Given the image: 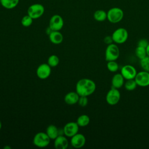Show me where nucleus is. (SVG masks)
Segmentation results:
<instances>
[{"label": "nucleus", "mask_w": 149, "mask_h": 149, "mask_svg": "<svg viewBox=\"0 0 149 149\" xmlns=\"http://www.w3.org/2000/svg\"><path fill=\"white\" fill-rule=\"evenodd\" d=\"M44 6L38 3L31 5L27 9V15L33 19H37L41 17L44 13Z\"/></svg>", "instance_id": "6"}, {"label": "nucleus", "mask_w": 149, "mask_h": 149, "mask_svg": "<svg viewBox=\"0 0 149 149\" xmlns=\"http://www.w3.org/2000/svg\"><path fill=\"white\" fill-rule=\"evenodd\" d=\"M123 16V11L122 9L118 7L112 8L107 12V19L112 23L120 22L122 20Z\"/></svg>", "instance_id": "3"}, {"label": "nucleus", "mask_w": 149, "mask_h": 149, "mask_svg": "<svg viewBox=\"0 0 149 149\" xmlns=\"http://www.w3.org/2000/svg\"><path fill=\"white\" fill-rule=\"evenodd\" d=\"M124 86L126 90L133 91L136 89L137 85V83L134 79L126 80V82H125V83H124Z\"/></svg>", "instance_id": "22"}, {"label": "nucleus", "mask_w": 149, "mask_h": 149, "mask_svg": "<svg viewBox=\"0 0 149 149\" xmlns=\"http://www.w3.org/2000/svg\"><path fill=\"white\" fill-rule=\"evenodd\" d=\"M137 85L140 87H147L149 86V72L145 70L137 73L134 78Z\"/></svg>", "instance_id": "11"}, {"label": "nucleus", "mask_w": 149, "mask_h": 149, "mask_svg": "<svg viewBox=\"0 0 149 149\" xmlns=\"http://www.w3.org/2000/svg\"><path fill=\"white\" fill-rule=\"evenodd\" d=\"M59 63V58L56 55H51L48 58L47 63L51 67H56L58 65Z\"/></svg>", "instance_id": "24"}, {"label": "nucleus", "mask_w": 149, "mask_h": 149, "mask_svg": "<svg viewBox=\"0 0 149 149\" xmlns=\"http://www.w3.org/2000/svg\"><path fill=\"white\" fill-rule=\"evenodd\" d=\"M64 21L61 16L54 15L49 21V27L53 31H60L63 27Z\"/></svg>", "instance_id": "8"}, {"label": "nucleus", "mask_w": 149, "mask_h": 149, "mask_svg": "<svg viewBox=\"0 0 149 149\" xmlns=\"http://www.w3.org/2000/svg\"><path fill=\"white\" fill-rule=\"evenodd\" d=\"M146 49V52H147V55L149 56V44H148V45L147 46Z\"/></svg>", "instance_id": "31"}, {"label": "nucleus", "mask_w": 149, "mask_h": 149, "mask_svg": "<svg viewBox=\"0 0 149 149\" xmlns=\"http://www.w3.org/2000/svg\"><path fill=\"white\" fill-rule=\"evenodd\" d=\"M128 36V32L126 29L119 27L113 32L111 36L113 42L116 44H122L127 41Z\"/></svg>", "instance_id": "5"}, {"label": "nucleus", "mask_w": 149, "mask_h": 149, "mask_svg": "<svg viewBox=\"0 0 149 149\" xmlns=\"http://www.w3.org/2000/svg\"><path fill=\"white\" fill-rule=\"evenodd\" d=\"M0 3H1V0H0Z\"/></svg>", "instance_id": "34"}, {"label": "nucleus", "mask_w": 149, "mask_h": 149, "mask_svg": "<svg viewBox=\"0 0 149 149\" xmlns=\"http://www.w3.org/2000/svg\"><path fill=\"white\" fill-rule=\"evenodd\" d=\"M45 133L51 140H54L59 135H60L59 129L54 125H49V126H48Z\"/></svg>", "instance_id": "18"}, {"label": "nucleus", "mask_w": 149, "mask_h": 149, "mask_svg": "<svg viewBox=\"0 0 149 149\" xmlns=\"http://www.w3.org/2000/svg\"><path fill=\"white\" fill-rule=\"evenodd\" d=\"M50 41L54 44H60L63 42V36L59 31H52L49 35Z\"/></svg>", "instance_id": "17"}, {"label": "nucleus", "mask_w": 149, "mask_h": 149, "mask_svg": "<svg viewBox=\"0 0 149 149\" xmlns=\"http://www.w3.org/2000/svg\"><path fill=\"white\" fill-rule=\"evenodd\" d=\"M1 127H2V123H1V122L0 120V130L1 129Z\"/></svg>", "instance_id": "33"}, {"label": "nucleus", "mask_w": 149, "mask_h": 149, "mask_svg": "<svg viewBox=\"0 0 149 149\" xmlns=\"http://www.w3.org/2000/svg\"><path fill=\"white\" fill-rule=\"evenodd\" d=\"M137 70L136 68L130 65H126L122 67L120 73L125 79H134L137 74Z\"/></svg>", "instance_id": "12"}, {"label": "nucleus", "mask_w": 149, "mask_h": 149, "mask_svg": "<svg viewBox=\"0 0 149 149\" xmlns=\"http://www.w3.org/2000/svg\"><path fill=\"white\" fill-rule=\"evenodd\" d=\"M67 137L63 134L59 135L54 139V147L56 149H66L69 146Z\"/></svg>", "instance_id": "14"}, {"label": "nucleus", "mask_w": 149, "mask_h": 149, "mask_svg": "<svg viewBox=\"0 0 149 149\" xmlns=\"http://www.w3.org/2000/svg\"><path fill=\"white\" fill-rule=\"evenodd\" d=\"M104 42L106 44H111L113 42V39H112V37L111 36H105L104 38Z\"/></svg>", "instance_id": "30"}, {"label": "nucleus", "mask_w": 149, "mask_h": 149, "mask_svg": "<svg viewBox=\"0 0 149 149\" xmlns=\"http://www.w3.org/2000/svg\"><path fill=\"white\" fill-rule=\"evenodd\" d=\"M88 98L86 96H80L78 100V104L81 107H85L88 104Z\"/></svg>", "instance_id": "28"}, {"label": "nucleus", "mask_w": 149, "mask_h": 149, "mask_svg": "<svg viewBox=\"0 0 149 149\" xmlns=\"http://www.w3.org/2000/svg\"><path fill=\"white\" fill-rule=\"evenodd\" d=\"M120 99V93L118 88L111 87L108 91L105 100L110 105H115L117 104Z\"/></svg>", "instance_id": "7"}, {"label": "nucleus", "mask_w": 149, "mask_h": 149, "mask_svg": "<svg viewBox=\"0 0 149 149\" xmlns=\"http://www.w3.org/2000/svg\"><path fill=\"white\" fill-rule=\"evenodd\" d=\"M148 44H149V42H148V41L147 40L143 38V39H140L138 41L137 46H140V47H144V48H146Z\"/></svg>", "instance_id": "29"}, {"label": "nucleus", "mask_w": 149, "mask_h": 149, "mask_svg": "<svg viewBox=\"0 0 149 149\" xmlns=\"http://www.w3.org/2000/svg\"><path fill=\"white\" fill-rule=\"evenodd\" d=\"M90 122V117L86 114L80 115L76 120V122L77 125L79 126V127H86L89 124Z\"/></svg>", "instance_id": "21"}, {"label": "nucleus", "mask_w": 149, "mask_h": 149, "mask_svg": "<svg viewBox=\"0 0 149 149\" xmlns=\"http://www.w3.org/2000/svg\"><path fill=\"white\" fill-rule=\"evenodd\" d=\"M51 73V67L48 63L40 64L36 70V74L37 77L42 80L49 77Z\"/></svg>", "instance_id": "10"}, {"label": "nucleus", "mask_w": 149, "mask_h": 149, "mask_svg": "<svg viewBox=\"0 0 149 149\" xmlns=\"http://www.w3.org/2000/svg\"><path fill=\"white\" fill-rule=\"evenodd\" d=\"M93 17L97 22H104L107 19V13L104 10H97L94 12Z\"/></svg>", "instance_id": "20"}, {"label": "nucleus", "mask_w": 149, "mask_h": 149, "mask_svg": "<svg viewBox=\"0 0 149 149\" xmlns=\"http://www.w3.org/2000/svg\"><path fill=\"white\" fill-rule=\"evenodd\" d=\"M120 55L119 48L115 43L108 45L105 51V59L107 62L116 61Z\"/></svg>", "instance_id": "2"}, {"label": "nucleus", "mask_w": 149, "mask_h": 149, "mask_svg": "<svg viewBox=\"0 0 149 149\" xmlns=\"http://www.w3.org/2000/svg\"><path fill=\"white\" fill-rule=\"evenodd\" d=\"M108 70L111 72H116L119 69V65L115 61H108L107 64Z\"/></svg>", "instance_id": "25"}, {"label": "nucleus", "mask_w": 149, "mask_h": 149, "mask_svg": "<svg viewBox=\"0 0 149 149\" xmlns=\"http://www.w3.org/2000/svg\"><path fill=\"white\" fill-rule=\"evenodd\" d=\"M33 19L31 18L29 15H24L21 19V24L24 27H29L33 23Z\"/></svg>", "instance_id": "26"}, {"label": "nucleus", "mask_w": 149, "mask_h": 149, "mask_svg": "<svg viewBox=\"0 0 149 149\" xmlns=\"http://www.w3.org/2000/svg\"><path fill=\"white\" fill-rule=\"evenodd\" d=\"M70 138V144L72 147H73L75 148H81L86 144V137L81 133H77V134H76Z\"/></svg>", "instance_id": "13"}, {"label": "nucleus", "mask_w": 149, "mask_h": 149, "mask_svg": "<svg viewBox=\"0 0 149 149\" xmlns=\"http://www.w3.org/2000/svg\"><path fill=\"white\" fill-rule=\"evenodd\" d=\"M135 55L139 59L144 58V57L147 56L146 48L137 46L135 49Z\"/></svg>", "instance_id": "23"}, {"label": "nucleus", "mask_w": 149, "mask_h": 149, "mask_svg": "<svg viewBox=\"0 0 149 149\" xmlns=\"http://www.w3.org/2000/svg\"><path fill=\"white\" fill-rule=\"evenodd\" d=\"M95 89V82L87 78L80 79L76 84V91L80 96L88 97L93 94Z\"/></svg>", "instance_id": "1"}, {"label": "nucleus", "mask_w": 149, "mask_h": 149, "mask_svg": "<svg viewBox=\"0 0 149 149\" xmlns=\"http://www.w3.org/2000/svg\"><path fill=\"white\" fill-rule=\"evenodd\" d=\"M79 97L76 91H70L65 95L64 101L66 104L74 105L77 103Z\"/></svg>", "instance_id": "15"}, {"label": "nucleus", "mask_w": 149, "mask_h": 149, "mask_svg": "<svg viewBox=\"0 0 149 149\" xmlns=\"http://www.w3.org/2000/svg\"><path fill=\"white\" fill-rule=\"evenodd\" d=\"M79 126L76 122H70L66 123L63 128V134L68 137H72L79 132Z\"/></svg>", "instance_id": "9"}, {"label": "nucleus", "mask_w": 149, "mask_h": 149, "mask_svg": "<svg viewBox=\"0 0 149 149\" xmlns=\"http://www.w3.org/2000/svg\"><path fill=\"white\" fill-rule=\"evenodd\" d=\"M125 83V79L121 73H116L114 74L111 80L112 87L116 88H121Z\"/></svg>", "instance_id": "16"}, {"label": "nucleus", "mask_w": 149, "mask_h": 149, "mask_svg": "<svg viewBox=\"0 0 149 149\" xmlns=\"http://www.w3.org/2000/svg\"><path fill=\"white\" fill-rule=\"evenodd\" d=\"M19 0H1V5L6 9H12L17 6Z\"/></svg>", "instance_id": "19"}, {"label": "nucleus", "mask_w": 149, "mask_h": 149, "mask_svg": "<svg viewBox=\"0 0 149 149\" xmlns=\"http://www.w3.org/2000/svg\"><path fill=\"white\" fill-rule=\"evenodd\" d=\"M50 138L44 132H38L36 133L33 139V143L34 146L40 148L47 147L50 143Z\"/></svg>", "instance_id": "4"}, {"label": "nucleus", "mask_w": 149, "mask_h": 149, "mask_svg": "<svg viewBox=\"0 0 149 149\" xmlns=\"http://www.w3.org/2000/svg\"><path fill=\"white\" fill-rule=\"evenodd\" d=\"M4 148V149H10V147L6 146H5V147H4V148Z\"/></svg>", "instance_id": "32"}, {"label": "nucleus", "mask_w": 149, "mask_h": 149, "mask_svg": "<svg viewBox=\"0 0 149 149\" xmlns=\"http://www.w3.org/2000/svg\"><path fill=\"white\" fill-rule=\"evenodd\" d=\"M140 65L143 70L149 72V56H146L144 58L140 59Z\"/></svg>", "instance_id": "27"}]
</instances>
